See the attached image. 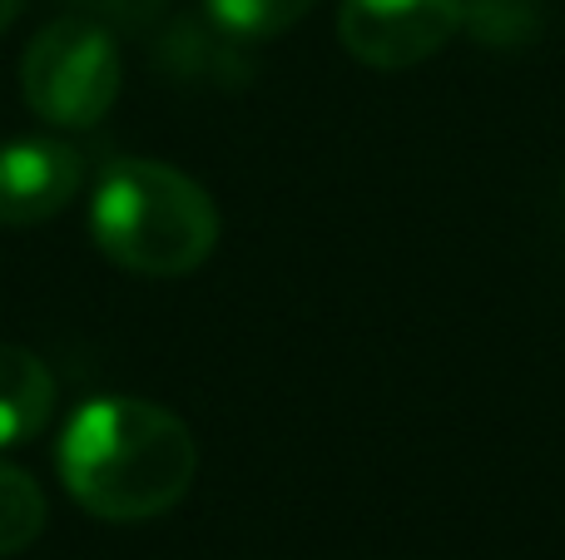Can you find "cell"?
<instances>
[{"mask_svg": "<svg viewBox=\"0 0 565 560\" xmlns=\"http://www.w3.org/2000/svg\"><path fill=\"white\" fill-rule=\"evenodd\" d=\"M75 6H89L95 15H139V10H149L154 0H75Z\"/></svg>", "mask_w": 565, "mask_h": 560, "instance_id": "obj_10", "label": "cell"}, {"mask_svg": "<svg viewBox=\"0 0 565 560\" xmlns=\"http://www.w3.org/2000/svg\"><path fill=\"white\" fill-rule=\"evenodd\" d=\"M85 184V159L55 134H20L0 144V228H35L65 214Z\"/></svg>", "mask_w": 565, "mask_h": 560, "instance_id": "obj_5", "label": "cell"}, {"mask_svg": "<svg viewBox=\"0 0 565 560\" xmlns=\"http://www.w3.org/2000/svg\"><path fill=\"white\" fill-rule=\"evenodd\" d=\"M55 412V377L30 347L0 343V452L25 446Z\"/></svg>", "mask_w": 565, "mask_h": 560, "instance_id": "obj_6", "label": "cell"}, {"mask_svg": "<svg viewBox=\"0 0 565 560\" xmlns=\"http://www.w3.org/2000/svg\"><path fill=\"white\" fill-rule=\"evenodd\" d=\"M467 0H342L338 40L367 69H412L451 45Z\"/></svg>", "mask_w": 565, "mask_h": 560, "instance_id": "obj_4", "label": "cell"}, {"mask_svg": "<svg viewBox=\"0 0 565 560\" xmlns=\"http://www.w3.org/2000/svg\"><path fill=\"white\" fill-rule=\"evenodd\" d=\"M318 0H204L209 20L234 40H274L292 30Z\"/></svg>", "mask_w": 565, "mask_h": 560, "instance_id": "obj_8", "label": "cell"}, {"mask_svg": "<svg viewBox=\"0 0 565 560\" xmlns=\"http://www.w3.org/2000/svg\"><path fill=\"white\" fill-rule=\"evenodd\" d=\"M20 15V0H0V35L10 30V20Z\"/></svg>", "mask_w": 565, "mask_h": 560, "instance_id": "obj_11", "label": "cell"}, {"mask_svg": "<svg viewBox=\"0 0 565 560\" xmlns=\"http://www.w3.org/2000/svg\"><path fill=\"white\" fill-rule=\"evenodd\" d=\"M45 492L30 472L0 462V556H15L25 546H35V536L45 531Z\"/></svg>", "mask_w": 565, "mask_h": 560, "instance_id": "obj_7", "label": "cell"}, {"mask_svg": "<svg viewBox=\"0 0 565 560\" xmlns=\"http://www.w3.org/2000/svg\"><path fill=\"white\" fill-rule=\"evenodd\" d=\"M99 254L139 278H184L218 248V208L204 184L159 159H115L89 198Z\"/></svg>", "mask_w": 565, "mask_h": 560, "instance_id": "obj_2", "label": "cell"}, {"mask_svg": "<svg viewBox=\"0 0 565 560\" xmlns=\"http://www.w3.org/2000/svg\"><path fill=\"white\" fill-rule=\"evenodd\" d=\"M125 89L119 45L95 15H60L20 60V95L40 125L95 129Z\"/></svg>", "mask_w": 565, "mask_h": 560, "instance_id": "obj_3", "label": "cell"}, {"mask_svg": "<svg viewBox=\"0 0 565 560\" xmlns=\"http://www.w3.org/2000/svg\"><path fill=\"white\" fill-rule=\"evenodd\" d=\"M536 0H467L461 10V30L491 50H516L536 40Z\"/></svg>", "mask_w": 565, "mask_h": 560, "instance_id": "obj_9", "label": "cell"}, {"mask_svg": "<svg viewBox=\"0 0 565 560\" xmlns=\"http://www.w3.org/2000/svg\"><path fill=\"white\" fill-rule=\"evenodd\" d=\"M60 482L99 521H149L184 502L199 472L194 432L145 397H95L65 422Z\"/></svg>", "mask_w": 565, "mask_h": 560, "instance_id": "obj_1", "label": "cell"}]
</instances>
